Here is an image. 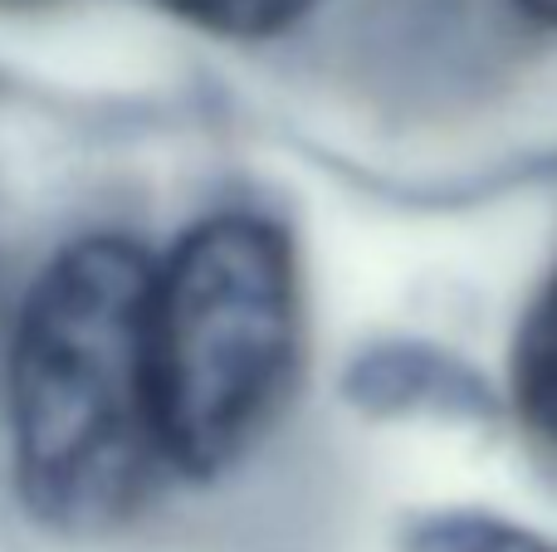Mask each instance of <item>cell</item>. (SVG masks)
Returning a JSON list of instances; mask_svg holds the SVG:
<instances>
[{
    "label": "cell",
    "instance_id": "obj_1",
    "mask_svg": "<svg viewBox=\"0 0 557 552\" xmlns=\"http://www.w3.org/2000/svg\"><path fill=\"white\" fill-rule=\"evenodd\" d=\"M152 264L88 235L35 279L10 342V465L54 534H108L166 475L152 397Z\"/></svg>",
    "mask_w": 557,
    "mask_h": 552
},
{
    "label": "cell",
    "instance_id": "obj_2",
    "mask_svg": "<svg viewBox=\"0 0 557 552\" xmlns=\"http://www.w3.org/2000/svg\"><path fill=\"white\" fill-rule=\"evenodd\" d=\"M298 367V274L264 215H211L152 274V397L172 475L231 469Z\"/></svg>",
    "mask_w": 557,
    "mask_h": 552
},
{
    "label": "cell",
    "instance_id": "obj_3",
    "mask_svg": "<svg viewBox=\"0 0 557 552\" xmlns=\"http://www.w3.org/2000/svg\"><path fill=\"white\" fill-rule=\"evenodd\" d=\"M513 406L533 436L557 446V274L529 309L513 342Z\"/></svg>",
    "mask_w": 557,
    "mask_h": 552
},
{
    "label": "cell",
    "instance_id": "obj_4",
    "mask_svg": "<svg viewBox=\"0 0 557 552\" xmlns=\"http://www.w3.org/2000/svg\"><path fill=\"white\" fill-rule=\"evenodd\" d=\"M401 552H557V543L494 514H431L406 528Z\"/></svg>",
    "mask_w": 557,
    "mask_h": 552
},
{
    "label": "cell",
    "instance_id": "obj_5",
    "mask_svg": "<svg viewBox=\"0 0 557 552\" xmlns=\"http://www.w3.org/2000/svg\"><path fill=\"white\" fill-rule=\"evenodd\" d=\"M162 5L172 15H182L186 25L206 29V35L270 39L294 25V20H304L318 0H162Z\"/></svg>",
    "mask_w": 557,
    "mask_h": 552
},
{
    "label": "cell",
    "instance_id": "obj_6",
    "mask_svg": "<svg viewBox=\"0 0 557 552\" xmlns=\"http://www.w3.org/2000/svg\"><path fill=\"white\" fill-rule=\"evenodd\" d=\"M509 5L519 10L523 20H533V25L557 29V0H509Z\"/></svg>",
    "mask_w": 557,
    "mask_h": 552
},
{
    "label": "cell",
    "instance_id": "obj_7",
    "mask_svg": "<svg viewBox=\"0 0 557 552\" xmlns=\"http://www.w3.org/2000/svg\"><path fill=\"white\" fill-rule=\"evenodd\" d=\"M0 5H35V0H0Z\"/></svg>",
    "mask_w": 557,
    "mask_h": 552
}]
</instances>
